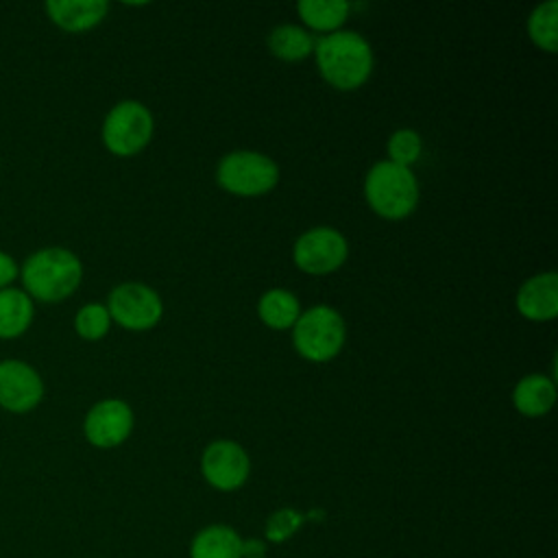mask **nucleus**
Returning a JSON list of instances; mask_svg holds the SVG:
<instances>
[{
  "instance_id": "nucleus-1",
  "label": "nucleus",
  "mask_w": 558,
  "mask_h": 558,
  "mask_svg": "<svg viewBox=\"0 0 558 558\" xmlns=\"http://www.w3.org/2000/svg\"><path fill=\"white\" fill-rule=\"evenodd\" d=\"M24 292L41 303L68 299L83 279L81 259L61 246H46L28 255L20 270Z\"/></svg>"
},
{
  "instance_id": "nucleus-2",
  "label": "nucleus",
  "mask_w": 558,
  "mask_h": 558,
  "mask_svg": "<svg viewBox=\"0 0 558 558\" xmlns=\"http://www.w3.org/2000/svg\"><path fill=\"white\" fill-rule=\"evenodd\" d=\"M316 63L329 85L355 89L371 76L373 52L362 35L333 31L316 41Z\"/></svg>"
},
{
  "instance_id": "nucleus-3",
  "label": "nucleus",
  "mask_w": 558,
  "mask_h": 558,
  "mask_svg": "<svg viewBox=\"0 0 558 558\" xmlns=\"http://www.w3.org/2000/svg\"><path fill=\"white\" fill-rule=\"evenodd\" d=\"M364 196L375 214L388 220H399L414 211L418 203V183L410 168L379 161L366 174Z\"/></svg>"
},
{
  "instance_id": "nucleus-4",
  "label": "nucleus",
  "mask_w": 558,
  "mask_h": 558,
  "mask_svg": "<svg viewBox=\"0 0 558 558\" xmlns=\"http://www.w3.org/2000/svg\"><path fill=\"white\" fill-rule=\"evenodd\" d=\"M292 327L294 349L310 362H327L342 349L344 320L327 305L310 307Z\"/></svg>"
},
{
  "instance_id": "nucleus-5",
  "label": "nucleus",
  "mask_w": 558,
  "mask_h": 558,
  "mask_svg": "<svg viewBox=\"0 0 558 558\" xmlns=\"http://www.w3.org/2000/svg\"><path fill=\"white\" fill-rule=\"evenodd\" d=\"M216 177L220 187L235 196H259L277 185L279 168L262 153L238 150L220 159Z\"/></svg>"
},
{
  "instance_id": "nucleus-6",
  "label": "nucleus",
  "mask_w": 558,
  "mask_h": 558,
  "mask_svg": "<svg viewBox=\"0 0 558 558\" xmlns=\"http://www.w3.org/2000/svg\"><path fill=\"white\" fill-rule=\"evenodd\" d=\"M153 135V116L137 100L118 102L105 118L102 142L109 153L131 157L140 153Z\"/></svg>"
},
{
  "instance_id": "nucleus-7",
  "label": "nucleus",
  "mask_w": 558,
  "mask_h": 558,
  "mask_svg": "<svg viewBox=\"0 0 558 558\" xmlns=\"http://www.w3.org/2000/svg\"><path fill=\"white\" fill-rule=\"evenodd\" d=\"M107 312L118 325L133 331H142L157 325V320L161 318L163 305L155 290H150L144 283L129 281L111 290L107 301Z\"/></svg>"
},
{
  "instance_id": "nucleus-8",
  "label": "nucleus",
  "mask_w": 558,
  "mask_h": 558,
  "mask_svg": "<svg viewBox=\"0 0 558 558\" xmlns=\"http://www.w3.org/2000/svg\"><path fill=\"white\" fill-rule=\"evenodd\" d=\"M347 259V240L331 227L305 231L294 244V264L310 275H327Z\"/></svg>"
},
{
  "instance_id": "nucleus-9",
  "label": "nucleus",
  "mask_w": 558,
  "mask_h": 558,
  "mask_svg": "<svg viewBox=\"0 0 558 558\" xmlns=\"http://www.w3.org/2000/svg\"><path fill=\"white\" fill-rule=\"evenodd\" d=\"M44 399L41 375L22 360L0 362V408L13 414L31 412Z\"/></svg>"
},
{
  "instance_id": "nucleus-10",
  "label": "nucleus",
  "mask_w": 558,
  "mask_h": 558,
  "mask_svg": "<svg viewBox=\"0 0 558 558\" xmlns=\"http://www.w3.org/2000/svg\"><path fill=\"white\" fill-rule=\"evenodd\" d=\"M201 471L209 486L218 490H235L246 482L251 462L238 442L216 440L203 451Z\"/></svg>"
},
{
  "instance_id": "nucleus-11",
  "label": "nucleus",
  "mask_w": 558,
  "mask_h": 558,
  "mask_svg": "<svg viewBox=\"0 0 558 558\" xmlns=\"http://www.w3.org/2000/svg\"><path fill=\"white\" fill-rule=\"evenodd\" d=\"M133 429V412L120 399H105L92 405L85 416L83 432L89 445L111 449L122 445Z\"/></svg>"
},
{
  "instance_id": "nucleus-12",
  "label": "nucleus",
  "mask_w": 558,
  "mask_h": 558,
  "mask_svg": "<svg viewBox=\"0 0 558 558\" xmlns=\"http://www.w3.org/2000/svg\"><path fill=\"white\" fill-rule=\"evenodd\" d=\"M517 310L530 320H551L558 314V275L530 277L517 292Z\"/></svg>"
},
{
  "instance_id": "nucleus-13",
  "label": "nucleus",
  "mask_w": 558,
  "mask_h": 558,
  "mask_svg": "<svg viewBox=\"0 0 558 558\" xmlns=\"http://www.w3.org/2000/svg\"><path fill=\"white\" fill-rule=\"evenodd\" d=\"M109 4L105 0H48L46 13L61 31L83 33L94 28L107 15Z\"/></svg>"
},
{
  "instance_id": "nucleus-14",
  "label": "nucleus",
  "mask_w": 558,
  "mask_h": 558,
  "mask_svg": "<svg viewBox=\"0 0 558 558\" xmlns=\"http://www.w3.org/2000/svg\"><path fill=\"white\" fill-rule=\"evenodd\" d=\"M33 299L20 288L0 290V338L13 340L28 331L33 323Z\"/></svg>"
},
{
  "instance_id": "nucleus-15",
  "label": "nucleus",
  "mask_w": 558,
  "mask_h": 558,
  "mask_svg": "<svg viewBox=\"0 0 558 558\" xmlns=\"http://www.w3.org/2000/svg\"><path fill=\"white\" fill-rule=\"evenodd\" d=\"M190 558H242V538L229 525H207L192 538Z\"/></svg>"
},
{
  "instance_id": "nucleus-16",
  "label": "nucleus",
  "mask_w": 558,
  "mask_h": 558,
  "mask_svg": "<svg viewBox=\"0 0 558 558\" xmlns=\"http://www.w3.org/2000/svg\"><path fill=\"white\" fill-rule=\"evenodd\" d=\"M514 408L525 416H541L551 410L556 401L554 379L545 375H527L523 377L512 395Z\"/></svg>"
},
{
  "instance_id": "nucleus-17",
  "label": "nucleus",
  "mask_w": 558,
  "mask_h": 558,
  "mask_svg": "<svg viewBox=\"0 0 558 558\" xmlns=\"http://www.w3.org/2000/svg\"><path fill=\"white\" fill-rule=\"evenodd\" d=\"M257 314L259 318L272 327V329H288L296 323V318L301 316L299 310V301L290 290L283 288H275L268 290L257 305Z\"/></svg>"
},
{
  "instance_id": "nucleus-18",
  "label": "nucleus",
  "mask_w": 558,
  "mask_h": 558,
  "mask_svg": "<svg viewBox=\"0 0 558 558\" xmlns=\"http://www.w3.org/2000/svg\"><path fill=\"white\" fill-rule=\"evenodd\" d=\"M349 2L344 0H301L296 11L301 20L314 31H336L349 15Z\"/></svg>"
},
{
  "instance_id": "nucleus-19",
  "label": "nucleus",
  "mask_w": 558,
  "mask_h": 558,
  "mask_svg": "<svg viewBox=\"0 0 558 558\" xmlns=\"http://www.w3.org/2000/svg\"><path fill=\"white\" fill-rule=\"evenodd\" d=\"M268 46L272 54L283 61H301L314 50V39L307 31L286 24V26H277L270 33Z\"/></svg>"
},
{
  "instance_id": "nucleus-20",
  "label": "nucleus",
  "mask_w": 558,
  "mask_h": 558,
  "mask_svg": "<svg viewBox=\"0 0 558 558\" xmlns=\"http://www.w3.org/2000/svg\"><path fill=\"white\" fill-rule=\"evenodd\" d=\"M530 39L545 52L558 50V0L538 4L527 20Z\"/></svg>"
},
{
  "instance_id": "nucleus-21",
  "label": "nucleus",
  "mask_w": 558,
  "mask_h": 558,
  "mask_svg": "<svg viewBox=\"0 0 558 558\" xmlns=\"http://www.w3.org/2000/svg\"><path fill=\"white\" fill-rule=\"evenodd\" d=\"M111 325V316L105 305L87 303L74 316V329L85 340H100Z\"/></svg>"
},
{
  "instance_id": "nucleus-22",
  "label": "nucleus",
  "mask_w": 558,
  "mask_h": 558,
  "mask_svg": "<svg viewBox=\"0 0 558 558\" xmlns=\"http://www.w3.org/2000/svg\"><path fill=\"white\" fill-rule=\"evenodd\" d=\"M388 155L390 161L397 166L408 168L410 163H414L421 155V137L418 133H414L412 129H399L390 135L388 140Z\"/></svg>"
},
{
  "instance_id": "nucleus-23",
  "label": "nucleus",
  "mask_w": 558,
  "mask_h": 558,
  "mask_svg": "<svg viewBox=\"0 0 558 558\" xmlns=\"http://www.w3.org/2000/svg\"><path fill=\"white\" fill-rule=\"evenodd\" d=\"M305 519L307 517L294 508L275 510L266 521V538L270 543H283L299 532V527L303 525Z\"/></svg>"
},
{
  "instance_id": "nucleus-24",
  "label": "nucleus",
  "mask_w": 558,
  "mask_h": 558,
  "mask_svg": "<svg viewBox=\"0 0 558 558\" xmlns=\"http://www.w3.org/2000/svg\"><path fill=\"white\" fill-rule=\"evenodd\" d=\"M17 275H20L17 262L9 253L0 251V290L11 288V283L17 279Z\"/></svg>"
},
{
  "instance_id": "nucleus-25",
  "label": "nucleus",
  "mask_w": 558,
  "mask_h": 558,
  "mask_svg": "<svg viewBox=\"0 0 558 558\" xmlns=\"http://www.w3.org/2000/svg\"><path fill=\"white\" fill-rule=\"evenodd\" d=\"M242 558H266V545L259 538L242 541Z\"/></svg>"
}]
</instances>
